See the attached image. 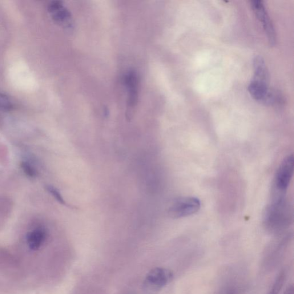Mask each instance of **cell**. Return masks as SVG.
<instances>
[{
	"mask_svg": "<svg viewBox=\"0 0 294 294\" xmlns=\"http://www.w3.org/2000/svg\"><path fill=\"white\" fill-rule=\"evenodd\" d=\"M291 217V209L285 197L272 199L264 213L265 228L272 233L282 231L288 226Z\"/></svg>",
	"mask_w": 294,
	"mask_h": 294,
	"instance_id": "cell-1",
	"label": "cell"
},
{
	"mask_svg": "<svg viewBox=\"0 0 294 294\" xmlns=\"http://www.w3.org/2000/svg\"><path fill=\"white\" fill-rule=\"evenodd\" d=\"M294 171L293 155H288L281 163L276 173L272 198L284 197L291 182Z\"/></svg>",
	"mask_w": 294,
	"mask_h": 294,
	"instance_id": "cell-2",
	"label": "cell"
},
{
	"mask_svg": "<svg viewBox=\"0 0 294 294\" xmlns=\"http://www.w3.org/2000/svg\"><path fill=\"white\" fill-rule=\"evenodd\" d=\"M174 279V274L170 269L156 267L149 272L143 282L144 291L149 294H154L162 290Z\"/></svg>",
	"mask_w": 294,
	"mask_h": 294,
	"instance_id": "cell-3",
	"label": "cell"
},
{
	"mask_svg": "<svg viewBox=\"0 0 294 294\" xmlns=\"http://www.w3.org/2000/svg\"><path fill=\"white\" fill-rule=\"evenodd\" d=\"M200 208L199 199L193 197H182L172 204L169 209V214L172 218H183L195 214Z\"/></svg>",
	"mask_w": 294,
	"mask_h": 294,
	"instance_id": "cell-4",
	"label": "cell"
},
{
	"mask_svg": "<svg viewBox=\"0 0 294 294\" xmlns=\"http://www.w3.org/2000/svg\"><path fill=\"white\" fill-rule=\"evenodd\" d=\"M251 7L256 17L262 25L269 44L274 46L276 43V34L270 18L267 13L263 2L256 0L251 2Z\"/></svg>",
	"mask_w": 294,
	"mask_h": 294,
	"instance_id": "cell-5",
	"label": "cell"
},
{
	"mask_svg": "<svg viewBox=\"0 0 294 294\" xmlns=\"http://www.w3.org/2000/svg\"><path fill=\"white\" fill-rule=\"evenodd\" d=\"M125 80H126L128 96L127 115L128 118L130 119L138 101V77L135 71H130L126 75Z\"/></svg>",
	"mask_w": 294,
	"mask_h": 294,
	"instance_id": "cell-6",
	"label": "cell"
},
{
	"mask_svg": "<svg viewBox=\"0 0 294 294\" xmlns=\"http://www.w3.org/2000/svg\"><path fill=\"white\" fill-rule=\"evenodd\" d=\"M47 233L43 228H37L28 233L26 236L28 247L32 251H37L46 239Z\"/></svg>",
	"mask_w": 294,
	"mask_h": 294,
	"instance_id": "cell-7",
	"label": "cell"
},
{
	"mask_svg": "<svg viewBox=\"0 0 294 294\" xmlns=\"http://www.w3.org/2000/svg\"><path fill=\"white\" fill-rule=\"evenodd\" d=\"M285 275L283 272L279 273V275L276 277V278L273 283L272 288L268 294H278L284 281Z\"/></svg>",
	"mask_w": 294,
	"mask_h": 294,
	"instance_id": "cell-8",
	"label": "cell"
},
{
	"mask_svg": "<svg viewBox=\"0 0 294 294\" xmlns=\"http://www.w3.org/2000/svg\"><path fill=\"white\" fill-rule=\"evenodd\" d=\"M218 294H239V288L233 282H228L223 285Z\"/></svg>",
	"mask_w": 294,
	"mask_h": 294,
	"instance_id": "cell-9",
	"label": "cell"
},
{
	"mask_svg": "<svg viewBox=\"0 0 294 294\" xmlns=\"http://www.w3.org/2000/svg\"><path fill=\"white\" fill-rule=\"evenodd\" d=\"M22 168L26 175L30 178H35L37 175V171L32 165L27 161H23Z\"/></svg>",
	"mask_w": 294,
	"mask_h": 294,
	"instance_id": "cell-10",
	"label": "cell"
},
{
	"mask_svg": "<svg viewBox=\"0 0 294 294\" xmlns=\"http://www.w3.org/2000/svg\"><path fill=\"white\" fill-rule=\"evenodd\" d=\"M46 188L47 191L54 197V199L57 201L59 204L63 205H66V206L67 205H66V201H64L62 195L60 194L57 188L53 186H51V185H48V186H46Z\"/></svg>",
	"mask_w": 294,
	"mask_h": 294,
	"instance_id": "cell-11",
	"label": "cell"
},
{
	"mask_svg": "<svg viewBox=\"0 0 294 294\" xmlns=\"http://www.w3.org/2000/svg\"><path fill=\"white\" fill-rule=\"evenodd\" d=\"M283 294H294V289L292 285H289V286L285 289V291Z\"/></svg>",
	"mask_w": 294,
	"mask_h": 294,
	"instance_id": "cell-12",
	"label": "cell"
}]
</instances>
